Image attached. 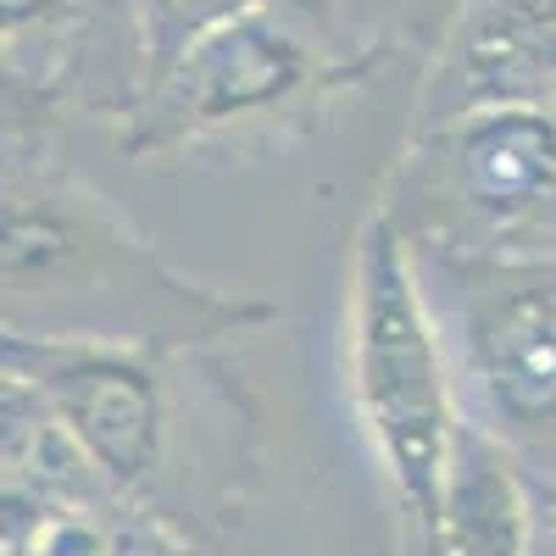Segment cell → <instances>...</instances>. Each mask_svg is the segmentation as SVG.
Listing matches in <instances>:
<instances>
[{"label":"cell","mask_w":556,"mask_h":556,"mask_svg":"<svg viewBox=\"0 0 556 556\" xmlns=\"http://www.w3.org/2000/svg\"><path fill=\"white\" fill-rule=\"evenodd\" d=\"M356 395L367 412L395 484L429 529L445 506V473L456 451V412L445 395L440 351L417 301L412 267L390 228H374L362 245L356 285Z\"/></svg>","instance_id":"6da1fadb"},{"label":"cell","mask_w":556,"mask_h":556,"mask_svg":"<svg viewBox=\"0 0 556 556\" xmlns=\"http://www.w3.org/2000/svg\"><path fill=\"white\" fill-rule=\"evenodd\" d=\"M39 390L51 395L62 429L112 479L134 484L162 456V401L146 367L106 351H45Z\"/></svg>","instance_id":"7a4b0ae2"},{"label":"cell","mask_w":556,"mask_h":556,"mask_svg":"<svg viewBox=\"0 0 556 556\" xmlns=\"http://www.w3.org/2000/svg\"><path fill=\"white\" fill-rule=\"evenodd\" d=\"M445 89L456 117L556 106V0H473L451 34Z\"/></svg>","instance_id":"3957f363"},{"label":"cell","mask_w":556,"mask_h":556,"mask_svg":"<svg viewBox=\"0 0 556 556\" xmlns=\"http://www.w3.org/2000/svg\"><path fill=\"white\" fill-rule=\"evenodd\" d=\"M267 12L235 17L217 34H206L190 56H184L167 78L178 112L195 123H217V117H240V112H262L273 101H285L290 89L306 78V45Z\"/></svg>","instance_id":"277c9868"},{"label":"cell","mask_w":556,"mask_h":556,"mask_svg":"<svg viewBox=\"0 0 556 556\" xmlns=\"http://www.w3.org/2000/svg\"><path fill=\"white\" fill-rule=\"evenodd\" d=\"M456 184L473 212L513 223L556 201V112L551 106H484L456 117L451 134Z\"/></svg>","instance_id":"5b68a950"},{"label":"cell","mask_w":556,"mask_h":556,"mask_svg":"<svg viewBox=\"0 0 556 556\" xmlns=\"http://www.w3.org/2000/svg\"><path fill=\"white\" fill-rule=\"evenodd\" d=\"M490 401L518 424H556V285H529L473 317Z\"/></svg>","instance_id":"8992f818"},{"label":"cell","mask_w":556,"mask_h":556,"mask_svg":"<svg viewBox=\"0 0 556 556\" xmlns=\"http://www.w3.org/2000/svg\"><path fill=\"white\" fill-rule=\"evenodd\" d=\"M434 534L451 556H529L534 551L529 484L506 473L501 451L473 429H456Z\"/></svg>","instance_id":"52a82bcc"},{"label":"cell","mask_w":556,"mask_h":556,"mask_svg":"<svg viewBox=\"0 0 556 556\" xmlns=\"http://www.w3.org/2000/svg\"><path fill=\"white\" fill-rule=\"evenodd\" d=\"M267 7H278V0H139V17H146V51H151L156 73L167 78L206 34H217L223 23H235V17L267 12Z\"/></svg>","instance_id":"ba28073f"},{"label":"cell","mask_w":556,"mask_h":556,"mask_svg":"<svg viewBox=\"0 0 556 556\" xmlns=\"http://www.w3.org/2000/svg\"><path fill=\"white\" fill-rule=\"evenodd\" d=\"M529 513H534V551L556 556V484H529Z\"/></svg>","instance_id":"9c48e42d"},{"label":"cell","mask_w":556,"mask_h":556,"mask_svg":"<svg viewBox=\"0 0 556 556\" xmlns=\"http://www.w3.org/2000/svg\"><path fill=\"white\" fill-rule=\"evenodd\" d=\"M51 12H67V0H0V17H7V28L45 23Z\"/></svg>","instance_id":"30bf717a"},{"label":"cell","mask_w":556,"mask_h":556,"mask_svg":"<svg viewBox=\"0 0 556 556\" xmlns=\"http://www.w3.org/2000/svg\"><path fill=\"white\" fill-rule=\"evenodd\" d=\"M551 112H556V106H551Z\"/></svg>","instance_id":"8fae6325"}]
</instances>
